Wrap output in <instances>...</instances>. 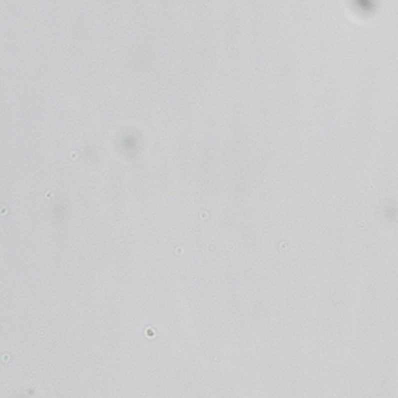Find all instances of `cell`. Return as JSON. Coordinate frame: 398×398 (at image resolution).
Segmentation results:
<instances>
[]
</instances>
